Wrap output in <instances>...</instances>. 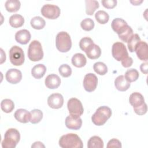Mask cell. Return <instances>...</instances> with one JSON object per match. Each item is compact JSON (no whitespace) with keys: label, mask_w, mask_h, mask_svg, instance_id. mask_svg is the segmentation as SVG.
<instances>
[{"label":"cell","mask_w":148,"mask_h":148,"mask_svg":"<svg viewBox=\"0 0 148 148\" xmlns=\"http://www.w3.org/2000/svg\"><path fill=\"white\" fill-rule=\"evenodd\" d=\"M130 2L132 3L133 5H139L143 2V1H130Z\"/></svg>","instance_id":"obj_46"},{"label":"cell","mask_w":148,"mask_h":148,"mask_svg":"<svg viewBox=\"0 0 148 148\" xmlns=\"http://www.w3.org/2000/svg\"><path fill=\"white\" fill-rule=\"evenodd\" d=\"M28 58L32 61H38L43 57V51L41 43L34 40L31 42L28 49Z\"/></svg>","instance_id":"obj_5"},{"label":"cell","mask_w":148,"mask_h":148,"mask_svg":"<svg viewBox=\"0 0 148 148\" xmlns=\"http://www.w3.org/2000/svg\"><path fill=\"white\" fill-rule=\"evenodd\" d=\"M14 116L16 120L22 123H27L30 121V112L24 109H17Z\"/></svg>","instance_id":"obj_20"},{"label":"cell","mask_w":148,"mask_h":148,"mask_svg":"<svg viewBox=\"0 0 148 148\" xmlns=\"http://www.w3.org/2000/svg\"><path fill=\"white\" fill-rule=\"evenodd\" d=\"M129 102L133 106L134 109L142 106L145 103L143 95L138 92H133L130 95Z\"/></svg>","instance_id":"obj_17"},{"label":"cell","mask_w":148,"mask_h":148,"mask_svg":"<svg viewBox=\"0 0 148 148\" xmlns=\"http://www.w3.org/2000/svg\"><path fill=\"white\" fill-rule=\"evenodd\" d=\"M140 41V38L138 34H133L127 42V46L130 52L135 51V49L138 43Z\"/></svg>","instance_id":"obj_29"},{"label":"cell","mask_w":148,"mask_h":148,"mask_svg":"<svg viewBox=\"0 0 148 148\" xmlns=\"http://www.w3.org/2000/svg\"><path fill=\"white\" fill-rule=\"evenodd\" d=\"M1 108L5 113H10L14 108V102L9 99H3L1 102Z\"/></svg>","instance_id":"obj_31"},{"label":"cell","mask_w":148,"mask_h":148,"mask_svg":"<svg viewBox=\"0 0 148 148\" xmlns=\"http://www.w3.org/2000/svg\"><path fill=\"white\" fill-rule=\"evenodd\" d=\"M121 62L123 66H124V68H128L132 65L133 63V60L131 57L128 56L127 58H125L124 60L121 61Z\"/></svg>","instance_id":"obj_42"},{"label":"cell","mask_w":148,"mask_h":148,"mask_svg":"<svg viewBox=\"0 0 148 148\" xmlns=\"http://www.w3.org/2000/svg\"><path fill=\"white\" fill-rule=\"evenodd\" d=\"M56 47L60 52L66 53L71 49L72 40L70 35L65 31L59 32L56 39Z\"/></svg>","instance_id":"obj_4"},{"label":"cell","mask_w":148,"mask_h":148,"mask_svg":"<svg viewBox=\"0 0 148 148\" xmlns=\"http://www.w3.org/2000/svg\"><path fill=\"white\" fill-rule=\"evenodd\" d=\"M9 21L11 27L17 28L23 25L24 23V18L20 14H14L10 17Z\"/></svg>","instance_id":"obj_24"},{"label":"cell","mask_w":148,"mask_h":148,"mask_svg":"<svg viewBox=\"0 0 148 148\" xmlns=\"http://www.w3.org/2000/svg\"><path fill=\"white\" fill-rule=\"evenodd\" d=\"M122 147L121 143L119 140L116 138H113L111 140H110L108 144H107V147L108 148H111V147H119L121 148Z\"/></svg>","instance_id":"obj_40"},{"label":"cell","mask_w":148,"mask_h":148,"mask_svg":"<svg viewBox=\"0 0 148 148\" xmlns=\"http://www.w3.org/2000/svg\"><path fill=\"white\" fill-rule=\"evenodd\" d=\"M111 116V109L108 106H102L97 109L91 117V120L95 125L101 126L105 124Z\"/></svg>","instance_id":"obj_2"},{"label":"cell","mask_w":148,"mask_h":148,"mask_svg":"<svg viewBox=\"0 0 148 148\" xmlns=\"http://www.w3.org/2000/svg\"><path fill=\"white\" fill-rule=\"evenodd\" d=\"M1 55H2L1 64H2L6 60V55H5V53H4V52L2 49H1Z\"/></svg>","instance_id":"obj_45"},{"label":"cell","mask_w":148,"mask_h":148,"mask_svg":"<svg viewBox=\"0 0 148 148\" xmlns=\"http://www.w3.org/2000/svg\"><path fill=\"white\" fill-rule=\"evenodd\" d=\"M5 6L7 11L16 12L20 9L21 3L17 0H8L5 2Z\"/></svg>","instance_id":"obj_27"},{"label":"cell","mask_w":148,"mask_h":148,"mask_svg":"<svg viewBox=\"0 0 148 148\" xmlns=\"http://www.w3.org/2000/svg\"><path fill=\"white\" fill-rule=\"evenodd\" d=\"M58 71L60 75L64 77H68L72 74V69L68 64H62L59 68Z\"/></svg>","instance_id":"obj_37"},{"label":"cell","mask_w":148,"mask_h":148,"mask_svg":"<svg viewBox=\"0 0 148 148\" xmlns=\"http://www.w3.org/2000/svg\"><path fill=\"white\" fill-rule=\"evenodd\" d=\"M43 118V113L39 109H34L30 112V122L32 124L39 123Z\"/></svg>","instance_id":"obj_30"},{"label":"cell","mask_w":148,"mask_h":148,"mask_svg":"<svg viewBox=\"0 0 148 148\" xmlns=\"http://www.w3.org/2000/svg\"><path fill=\"white\" fill-rule=\"evenodd\" d=\"M65 125L71 130H79L82 125V120L80 116L69 115L65 119Z\"/></svg>","instance_id":"obj_12"},{"label":"cell","mask_w":148,"mask_h":148,"mask_svg":"<svg viewBox=\"0 0 148 148\" xmlns=\"http://www.w3.org/2000/svg\"><path fill=\"white\" fill-rule=\"evenodd\" d=\"M80 26L83 30L86 31H90L94 28V22L92 19L90 18H86L82 21L80 23Z\"/></svg>","instance_id":"obj_35"},{"label":"cell","mask_w":148,"mask_h":148,"mask_svg":"<svg viewBox=\"0 0 148 148\" xmlns=\"http://www.w3.org/2000/svg\"><path fill=\"white\" fill-rule=\"evenodd\" d=\"M86 12L87 15H92L94 12L97 9L99 6V3L94 0H86Z\"/></svg>","instance_id":"obj_25"},{"label":"cell","mask_w":148,"mask_h":148,"mask_svg":"<svg viewBox=\"0 0 148 148\" xmlns=\"http://www.w3.org/2000/svg\"><path fill=\"white\" fill-rule=\"evenodd\" d=\"M135 51L136 52L138 58L142 60L147 62L148 60V45L144 41H140L136 45Z\"/></svg>","instance_id":"obj_11"},{"label":"cell","mask_w":148,"mask_h":148,"mask_svg":"<svg viewBox=\"0 0 148 148\" xmlns=\"http://www.w3.org/2000/svg\"><path fill=\"white\" fill-rule=\"evenodd\" d=\"M112 54L113 58L117 61H121L128 57L127 48L121 42L114 43L112 47Z\"/></svg>","instance_id":"obj_7"},{"label":"cell","mask_w":148,"mask_h":148,"mask_svg":"<svg viewBox=\"0 0 148 148\" xmlns=\"http://www.w3.org/2000/svg\"><path fill=\"white\" fill-rule=\"evenodd\" d=\"M59 145L62 148H82V140L76 134L69 133L62 135L59 139Z\"/></svg>","instance_id":"obj_1"},{"label":"cell","mask_w":148,"mask_h":148,"mask_svg":"<svg viewBox=\"0 0 148 148\" xmlns=\"http://www.w3.org/2000/svg\"><path fill=\"white\" fill-rule=\"evenodd\" d=\"M102 5L107 9H113L117 5L116 0H103L101 1Z\"/></svg>","instance_id":"obj_39"},{"label":"cell","mask_w":148,"mask_h":148,"mask_svg":"<svg viewBox=\"0 0 148 148\" xmlns=\"http://www.w3.org/2000/svg\"><path fill=\"white\" fill-rule=\"evenodd\" d=\"M97 84L98 78L95 74L89 73L84 76L83 79V87L86 91H94L97 88Z\"/></svg>","instance_id":"obj_10"},{"label":"cell","mask_w":148,"mask_h":148,"mask_svg":"<svg viewBox=\"0 0 148 148\" xmlns=\"http://www.w3.org/2000/svg\"><path fill=\"white\" fill-rule=\"evenodd\" d=\"M73 65L77 68L83 67L87 62L86 57L82 53H76L74 54L71 60Z\"/></svg>","instance_id":"obj_22"},{"label":"cell","mask_w":148,"mask_h":148,"mask_svg":"<svg viewBox=\"0 0 148 148\" xmlns=\"http://www.w3.org/2000/svg\"><path fill=\"white\" fill-rule=\"evenodd\" d=\"M94 43L93 40L89 37H84L81 39L79 42V47L80 49L84 52L87 50V49Z\"/></svg>","instance_id":"obj_36"},{"label":"cell","mask_w":148,"mask_h":148,"mask_svg":"<svg viewBox=\"0 0 148 148\" xmlns=\"http://www.w3.org/2000/svg\"><path fill=\"white\" fill-rule=\"evenodd\" d=\"M46 72V66L42 64H39L35 65L32 70H31V74L32 76L35 79H40L45 75Z\"/></svg>","instance_id":"obj_23"},{"label":"cell","mask_w":148,"mask_h":148,"mask_svg":"<svg viewBox=\"0 0 148 148\" xmlns=\"http://www.w3.org/2000/svg\"><path fill=\"white\" fill-rule=\"evenodd\" d=\"M134 110L135 112V113L138 115H143L147 112V105L146 103H145L142 106L138 108L134 109Z\"/></svg>","instance_id":"obj_41"},{"label":"cell","mask_w":148,"mask_h":148,"mask_svg":"<svg viewBox=\"0 0 148 148\" xmlns=\"http://www.w3.org/2000/svg\"><path fill=\"white\" fill-rule=\"evenodd\" d=\"M87 57L91 60L98 58L101 54V50L99 46L93 43L85 51Z\"/></svg>","instance_id":"obj_21"},{"label":"cell","mask_w":148,"mask_h":148,"mask_svg":"<svg viewBox=\"0 0 148 148\" xmlns=\"http://www.w3.org/2000/svg\"><path fill=\"white\" fill-rule=\"evenodd\" d=\"M9 59L13 65H21L25 60L23 49L17 46H13L9 50Z\"/></svg>","instance_id":"obj_6"},{"label":"cell","mask_w":148,"mask_h":148,"mask_svg":"<svg viewBox=\"0 0 148 148\" xmlns=\"http://www.w3.org/2000/svg\"><path fill=\"white\" fill-rule=\"evenodd\" d=\"M67 107L70 114L80 116L84 112L82 103L80 100L76 98L69 99L67 103Z\"/></svg>","instance_id":"obj_9"},{"label":"cell","mask_w":148,"mask_h":148,"mask_svg":"<svg viewBox=\"0 0 148 148\" xmlns=\"http://www.w3.org/2000/svg\"><path fill=\"white\" fill-rule=\"evenodd\" d=\"M132 35H133V30L130 26H128L127 29L123 33H122L120 35H119V38L123 42L127 43L128 39L131 38V36Z\"/></svg>","instance_id":"obj_38"},{"label":"cell","mask_w":148,"mask_h":148,"mask_svg":"<svg viewBox=\"0 0 148 148\" xmlns=\"http://www.w3.org/2000/svg\"><path fill=\"white\" fill-rule=\"evenodd\" d=\"M30 24L33 28L35 29H41L45 26L46 22L41 17L36 16L31 19Z\"/></svg>","instance_id":"obj_28"},{"label":"cell","mask_w":148,"mask_h":148,"mask_svg":"<svg viewBox=\"0 0 148 148\" xmlns=\"http://www.w3.org/2000/svg\"><path fill=\"white\" fill-rule=\"evenodd\" d=\"M5 77L9 83L11 84H17L21 81L22 73L20 70L12 68L6 72Z\"/></svg>","instance_id":"obj_14"},{"label":"cell","mask_w":148,"mask_h":148,"mask_svg":"<svg viewBox=\"0 0 148 148\" xmlns=\"http://www.w3.org/2000/svg\"><path fill=\"white\" fill-rule=\"evenodd\" d=\"M20 139V134L18 131L15 128L8 129L4 136V139L2 142L3 148H14Z\"/></svg>","instance_id":"obj_3"},{"label":"cell","mask_w":148,"mask_h":148,"mask_svg":"<svg viewBox=\"0 0 148 148\" xmlns=\"http://www.w3.org/2000/svg\"><path fill=\"white\" fill-rule=\"evenodd\" d=\"M140 71L142 73H145V74H147V69H148V64L147 62H143L142 64H141L140 66Z\"/></svg>","instance_id":"obj_43"},{"label":"cell","mask_w":148,"mask_h":148,"mask_svg":"<svg viewBox=\"0 0 148 148\" xmlns=\"http://www.w3.org/2000/svg\"><path fill=\"white\" fill-rule=\"evenodd\" d=\"M112 28L113 30L119 35L123 33L129 26L127 22L121 18H116L112 22Z\"/></svg>","instance_id":"obj_15"},{"label":"cell","mask_w":148,"mask_h":148,"mask_svg":"<svg viewBox=\"0 0 148 148\" xmlns=\"http://www.w3.org/2000/svg\"><path fill=\"white\" fill-rule=\"evenodd\" d=\"M47 104L53 109L61 108L64 104V98L59 93L52 94L48 97Z\"/></svg>","instance_id":"obj_13"},{"label":"cell","mask_w":148,"mask_h":148,"mask_svg":"<svg viewBox=\"0 0 148 148\" xmlns=\"http://www.w3.org/2000/svg\"><path fill=\"white\" fill-rule=\"evenodd\" d=\"M31 35L27 29H21L15 34V39L17 42L21 45H26L30 40Z\"/></svg>","instance_id":"obj_18"},{"label":"cell","mask_w":148,"mask_h":148,"mask_svg":"<svg viewBox=\"0 0 148 148\" xmlns=\"http://www.w3.org/2000/svg\"><path fill=\"white\" fill-rule=\"evenodd\" d=\"M130 83L128 82L123 75L117 76L114 80V86L117 90L120 91H125L130 87Z\"/></svg>","instance_id":"obj_19"},{"label":"cell","mask_w":148,"mask_h":148,"mask_svg":"<svg viewBox=\"0 0 148 148\" xmlns=\"http://www.w3.org/2000/svg\"><path fill=\"white\" fill-rule=\"evenodd\" d=\"M40 12L45 17L51 20L57 18L60 15V9L58 6L55 5H44L42 7Z\"/></svg>","instance_id":"obj_8"},{"label":"cell","mask_w":148,"mask_h":148,"mask_svg":"<svg viewBox=\"0 0 148 148\" xmlns=\"http://www.w3.org/2000/svg\"><path fill=\"white\" fill-rule=\"evenodd\" d=\"M95 17L96 20L101 24H105L107 23L109 19V16L105 11L99 10L95 14Z\"/></svg>","instance_id":"obj_33"},{"label":"cell","mask_w":148,"mask_h":148,"mask_svg":"<svg viewBox=\"0 0 148 148\" xmlns=\"http://www.w3.org/2000/svg\"><path fill=\"white\" fill-rule=\"evenodd\" d=\"M45 85L50 89H55L58 88L61 84L60 77L56 74L49 75L45 79Z\"/></svg>","instance_id":"obj_16"},{"label":"cell","mask_w":148,"mask_h":148,"mask_svg":"<svg viewBox=\"0 0 148 148\" xmlns=\"http://www.w3.org/2000/svg\"><path fill=\"white\" fill-rule=\"evenodd\" d=\"M139 74L138 71L134 68L127 70L125 73L124 77L130 83L136 81L139 77Z\"/></svg>","instance_id":"obj_32"},{"label":"cell","mask_w":148,"mask_h":148,"mask_svg":"<svg viewBox=\"0 0 148 148\" xmlns=\"http://www.w3.org/2000/svg\"><path fill=\"white\" fill-rule=\"evenodd\" d=\"M94 71L99 75H104L108 72L107 66L102 62H95L93 65Z\"/></svg>","instance_id":"obj_34"},{"label":"cell","mask_w":148,"mask_h":148,"mask_svg":"<svg viewBox=\"0 0 148 148\" xmlns=\"http://www.w3.org/2000/svg\"><path fill=\"white\" fill-rule=\"evenodd\" d=\"M31 147L32 148V147H35V148H36V147H45V146L41 142L38 141V142H34V144L32 145Z\"/></svg>","instance_id":"obj_44"},{"label":"cell","mask_w":148,"mask_h":148,"mask_svg":"<svg viewBox=\"0 0 148 148\" xmlns=\"http://www.w3.org/2000/svg\"><path fill=\"white\" fill-rule=\"evenodd\" d=\"M87 147L88 148H103V142L98 136H93L88 140Z\"/></svg>","instance_id":"obj_26"}]
</instances>
